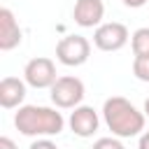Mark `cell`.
I'll use <instances>...</instances> for the list:
<instances>
[{
	"label": "cell",
	"mask_w": 149,
	"mask_h": 149,
	"mask_svg": "<svg viewBox=\"0 0 149 149\" xmlns=\"http://www.w3.org/2000/svg\"><path fill=\"white\" fill-rule=\"evenodd\" d=\"M0 149H19V147H16L9 137H5V135H2V137H0Z\"/></svg>",
	"instance_id": "15"
},
{
	"label": "cell",
	"mask_w": 149,
	"mask_h": 149,
	"mask_svg": "<svg viewBox=\"0 0 149 149\" xmlns=\"http://www.w3.org/2000/svg\"><path fill=\"white\" fill-rule=\"evenodd\" d=\"M130 47L135 56H149V28H137L130 35Z\"/></svg>",
	"instance_id": "11"
},
{
	"label": "cell",
	"mask_w": 149,
	"mask_h": 149,
	"mask_svg": "<svg viewBox=\"0 0 149 149\" xmlns=\"http://www.w3.org/2000/svg\"><path fill=\"white\" fill-rule=\"evenodd\" d=\"M102 119L112 135L116 137H135L144 130V112H140L123 95H112L102 105Z\"/></svg>",
	"instance_id": "2"
},
{
	"label": "cell",
	"mask_w": 149,
	"mask_h": 149,
	"mask_svg": "<svg viewBox=\"0 0 149 149\" xmlns=\"http://www.w3.org/2000/svg\"><path fill=\"white\" fill-rule=\"evenodd\" d=\"M88 56H91V42L84 35H65L56 44V58L68 68L84 65Z\"/></svg>",
	"instance_id": "4"
},
{
	"label": "cell",
	"mask_w": 149,
	"mask_h": 149,
	"mask_svg": "<svg viewBox=\"0 0 149 149\" xmlns=\"http://www.w3.org/2000/svg\"><path fill=\"white\" fill-rule=\"evenodd\" d=\"M28 149H58V147H56V144H54L49 137H37V140H35V142H33Z\"/></svg>",
	"instance_id": "14"
},
{
	"label": "cell",
	"mask_w": 149,
	"mask_h": 149,
	"mask_svg": "<svg viewBox=\"0 0 149 149\" xmlns=\"http://www.w3.org/2000/svg\"><path fill=\"white\" fill-rule=\"evenodd\" d=\"M26 100V79L5 77L0 81V105L5 109H14Z\"/></svg>",
	"instance_id": "10"
},
{
	"label": "cell",
	"mask_w": 149,
	"mask_h": 149,
	"mask_svg": "<svg viewBox=\"0 0 149 149\" xmlns=\"http://www.w3.org/2000/svg\"><path fill=\"white\" fill-rule=\"evenodd\" d=\"M140 149H149V130H144L140 135Z\"/></svg>",
	"instance_id": "17"
},
{
	"label": "cell",
	"mask_w": 149,
	"mask_h": 149,
	"mask_svg": "<svg viewBox=\"0 0 149 149\" xmlns=\"http://www.w3.org/2000/svg\"><path fill=\"white\" fill-rule=\"evenodd\" d=\"M21 44V28L19 21L14 16V12L9 7L0 9V49L2 51H12Z\"/></svg>",
	"instance_id": "9"
},
{
	"label": "cell",
	"mask_w": 149,
	"mask_h": 149,
	"mask_svg": "<svg viewBox=\"0 0 149 149\" xmlns=\"http://www.w3.org/2000/svg\"><path fill=\"white\" fill-rule=\"evenodd\" d=\"M14 126L21 135H28V137H51L63 130L65 119L54 107L21 105L19 112L14 114Z\"/></svg>",
	"instance_id": "1"
},
{
	"label": "cell",
	"mask_w": 149,
	"mask_h": 149,
	"mask_svg": "<svg viewBox=\"0 0 149 149\" xmlns=\"http://www.w3.org/2000/svg\"><path fill=\"white\" fill-rule=\"evenodd\" d=\"M91 149H126V147H123L121 140L114 135V137H100V140H95Z\"/></svg>",
	"instance_id": "13"
},
{
	"label": "cell",
	"mask_w": 149,
	"mask_h": 149,
	"mask_svg": "<svg viewBox=\"0 0 149 149\" xmlns=\"http://www.w3.org/2000/svg\"><path fill=\"white\" fill-rule=\"evenodd\" d=\"M86 95V88H84V81L79 77H72V74H65V77H58L51 86V102L61 109H74L79 107V102L84 100Z\"/></svg>",
	"instance_id": "3"
},
{
	"label": "cell",
	"mask_w": 149,
	"mask_h": 149,
	"mask_svg": "<svg viewBox=\"0 0 149 149\" xmlns=\"http://www.w3.org/2000/svg\"><path fill=\"white\" fill-rule=\"evenodd\" d=\"M149 0H123V5L126 7H133V9H137V7H142V5H147Z\"/></svg>",
	"instance_id": "16"
},
{
	"label": "cell",
	"mask_w": 149,
	"mask_h": 149,
	"mask_svg": "<svg viewBox=\"0 0 149 149\" xmlns=\"http://www.w3.org/2000/svg\"><path fill=\"white\" fill-rule=\"evenodd\" d=\"M133 74L140 81H149V56H135V61H133Z\"/></svg>",
	"instance_id": "12"
},
{
	"label": "cell",
	"mask_w": 149,
	"mask_h": 149,
	"mask_svg": "<svg viewBox=\"0 0 149 149\" xmlns=\"http://www.w3.org/2000/svg\"><path fill=\"white\" fill-rule=\"evenodd\" d=\"M70 130L74 133V135H79V137H91L95 130H98V126H100V119H98V112L93 109V107H88V105H79V107H74V112L70 114Z\"/></svg>",
	"instance_id": "7"
},
{
	"label": "cell",
	"mask_w": 149,
	"mask_h": 149,
	"mask_svg": "<svg viewBox=\"0 0 149 149\" xmlns=\"http://www.w3.org/2000/svg\"><path fill=\"white\" fill-rule=\"evenodd\" d=\"M23 79L33 88H51L54 81L58 79L54 61L47 58V56H37V58L28 61L26 68H23Z\"/></svg>",
	"instance_id": "5"
},
{
	"label": "cell",
	"mask_w": 149,
	"mask_h": 149,
	"mask_svg": "<svg viewBox=\"0 0 149 149\" xmlns=\"http://www.w3.org/2000/svg\"><path fill=\"white\" fill-rule=\"evenodd\" d=\"M144 116H147V119H149V98H147V100H144Z\"/></svg>",
	"instance_id": "18"
},
{
	"label": "cell",
	"mask_w": 149,
	"mask_h": 149,
	"mask_svg": "<svg viewBox=\"0 0 149 149\" xmlns=\"http://www.w3.org/2000/svg\"><path fill=\"white\" fill-rule=\"evenodd\" d=\"M128 28L119 21H112V23H100L93 33V44L100 49V51H119L128 44Z\"/></svg>",
	"instance_id": "6"
},
{
	"label": "cell",
	"mask_w": 149,
	"mask_h": 149,
	"mask_svg": "<svg viewBox=\"0 0 149 149\" xmlns=\"http://www.w3.org/2000/svg\"><path fill=\"white\" fill-rule=\"evenodd\" d=\"M105 16V5L102 0H77L72 9V19L81 28H98Z\"/></svg>",
	"instance_id": "8"
}]
</instances>
